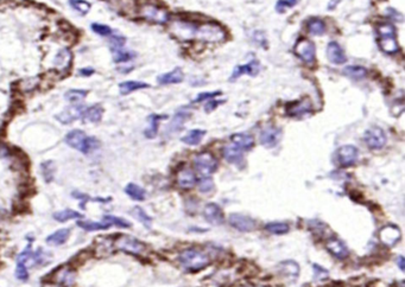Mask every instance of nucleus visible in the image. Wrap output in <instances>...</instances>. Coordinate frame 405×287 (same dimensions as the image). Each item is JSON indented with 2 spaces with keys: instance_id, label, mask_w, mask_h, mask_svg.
I'll return each instance as SVG.
<instances>
[{
  "instance_id": "1",
  "label": "nucleus",
  "mask_w": 405,
  "mask_h": 287,
  "mask_svg": "<svg viewBox=\"0 0 405 287\" xmlns=\"http://www.w3.org/2000/svg\"><path fill=\"white\" fill-rule=\"evenodd\" d=\"M178 259H180L181 265L189 271H201L210 264V259L208 258V255H205V253L201 252V250L195 249V248L184 249L180 254Z\"/></svg>"
},
{
  "instance_id": "2",
  "label": "nucleus",
  "mask_w": 405,
  "mask_h": 287,
  "mask_svg": "<svg viewBox=\"0 0 405 287\" xmlns=\"http://www.w3.org/2000/svg\"><path fill=\"white\" fill-rule=\"evenodd\" d=\"M378 46L383 52L388 55H395L400 51L397 40H396V30L390 24H379L377 26Z\"/></svg>"
},
{
  "instance_id": "3",
  "label": "nucleus",
  "mask_w": 405,
  "mask_h": 287,
  "mask_svg": "<svg viewBox=\"0 0 405 287\" xmlns=\"http://www.w3.org/2000/svg\"><path fill=\"white\" fill-rule=\"evenodd\" d=\"M225 30L215 23H207L196 28L195 40L207 42V43H220L225 41Z\"/></svg>"
},
{
  "instance_id": "4",
  "label": "nucleus",
  "mask_w": 405,
  "mask_h": 287,
  "mask_svg": "<svg viewBox=\"0 0 405 287\" xmlns=\"http://www.w3.org/2000/svg\"><path fill=\"white\" fill-rule=\"evenodd\" d=\"M115 249L120 252L132 254V255H142L147 250V246L141 240L130 235H120L113 242Z\"/></svg>"
},
{
  "instance_id": "5",
  "label": "nucleus",
  "mask_w": 405,
  "mask_h": 287,
  "mask_svg": "<svg viewBox=\"0 0 405 287\" xmlns=\"http://www.w3.org/2000/svg\"><path fill=\"white\" fill-rule=\"evenodd\" d=\"M196 28L198 25H195L194 23L183 19H176L169 24V32L180 41H192L195 40Z\"/></svg>"
},
{
  "instance_id": "6",
  "label": "nucleus",
  "mask_w": 405,
  "mask_h": 287,
  "mask_svg": "<svg viewBox=\"0 0 405 287\" xmlns=\"http://www.w3.org/2000/svg\"><path fill=\"white\" fill-rule=\"evenodd\" d=\"M139 16L143 19L154 24H165L169 20V13L165 8L154 4H144L139 8Z\"/></svg>"
},
{
  "instance_id": "7",
  "label": "nucleus",
  "mask_w": 405,
  "mask_h": 287,
  "mask_svg": "<svg viewBox=\"0 0 405 287\" xmlns=\"http://www.w3.org/2000/svg\"><path fill=\"white\" fill-rule=\"evenodd\" d=\"M194 165L202 177H209L213 172H215L217 167V161L213 154L209 152H202L198 154L194 159Z\"/></svg>"
},
{
  "instance_id": "8",
  "label": "nucleus",
  "mask_w": 405,
  "mask_h": 287,
  "mask_svg": "<svg viewBox=\"0 0 405 287\" xmlns=\"http://www.w3.org/2000/svg\"><path fill=\"white\" fill-rule=\"evenodd\" d=\"M294 51L303 62H305L306 64L310 65L315 62L316 49H315L314 43H312L310 40H306V38L300 40L296 43V46H295Z\"/></svg>"
},
{
  "instance_id": "9",
  "label": "nucleus",
  "mask_w": 405,
  "mask_h": 287,
  "mask_svg": "<svg viewBox=\"0 0 405 287\" xmlns=\"http://www.w3.org/2000/svg\"><path fill=\"white\" fill-rule=\"evenodd\" d=\"M75 279V268L70 267V266H62V267L56 268V271L52 273V282L61 287L73 286Z\"/></svg>"
},
{
  "instance_id": "10",
  "label": "nucleus",
  "mask_w": 405,
  "mask_h": 287,
  "mask_svg": "<svg viewBox=\"0 0 405 287\" xmlns=\"http://www.w3.org/2000/svg\"><path fill=\"white\" fill-rule=\"evenodd\" d=\"M89 136H86V133L81 130H73L65 136V143L68 146L82 152L83 154H87V144Z\"/></svg>"
},
{
  "instance_id": "11",
  "label": "nucleus",
  "mask_w": 405,
  "mask_h": 287,
  "mask_svg": "<svg viewBox=\"0 0 405 287\" xmlns=\"http://www.w3.org/2000/svg\"><path fill=\"white\" fill-rule=\"evenodd\" d=\"M364 139L371 149H380L386 144V134L380 127H372L366 131Z\"/></svg>"
},
{
  "instance_id": "12",
  "label": "nucleus",
  "mask_w": 405,
  "mask_h": 287,
  "mask_svg": "<svg viewBox=\"0 0 405 287\" xmlns=\"http://www.w3.org/2000/svg\"><path fill=\"white\" fill-rule=\"evenodd\" d=\"M359 157V151L355 146L353 145H344L336 152V158H338L339 164L341 166H352L356 163Z\"/></svg>"
},
{
  "instance_id": "13",
  "label": "nucleus",
  "mask_w": 405,
  "mask_h": 287,
  "mask_svg": "<svg viewBox=\"0 0 405 287\" xmlns=\"http://www.w3.org/2000/svg\"><path fill=\"white\" fill-rule=\"evenodd\" d=\"M86 107H83L82 104H73V106L67 107V108L62 110L59 114L56 115V119L63 125H69L71 122H74L77 119H81L83 110H85Z\"/></svg>"
},
{
  "instance_id": "14",
  "label": "nucleus",
  "mask_w": 405,
  "mask_h": 287,
  "mask_svg": "<svg viewBox=\"0 0 405 287\" xmlns=\"http://www.w3.org/2000/svg\"><path fill=\"white\" fill-rule=\"evenodd\" d=\"M401 239H402L401 229L398 228V227L392 226V224L384 227V228L380 229L379 232V240L388 247L395 246Z\"/></svg>"
},
{
  "instance_id": "15",
  "label": "nucleus",
  "mask_w": 405,
  "mask_h": 287,
  "mask_svg": "<svg viewBox=\"0 0 405 287\" xmlns=\"http://www.w3.org/2000/svg\"><path fill=\"white\" fill-rule=\"evenodd\" d=\"M228 222L233 228L238 229L239 232L245 233L251 232V230L254 229L255 227L254 220H253V218L241 214H232L228 218Z\"/></svg>"
},
{
  "instance_id": "16",
  "label": "nucleus",
  "mask_w": 405,
  "mask_h": 287,
  "mask_svg": "<svg viewBox=\"0 0 405 287\" xmlns=\"http://www.w3.org/2000/svg\"><path fill=\"white\" fill-rule=\"evenodd\" d=\"M73 63V53L69 49H62L57 52L53 58V65L58 73H67L71 68Z\"/></svg>"
},
{
  "instance_id": "17",
  "label": "nucleus",
  "mask_w": 405,
  "mask_h": 287,
  "mask_svg": "<svg viewBox=\"0 0 405 287\" xmlns=\"http://www.w3.org/2000/svg\"><path fill=\"white\" fill-rule=\"evenodd\" d=\"M282 137V131L279 128L270 126L264 128L260 133V143L266 147H275Z\"/></svg>"
},
{
  "instance_id": "18",
  "label": "nucleus",
  "mask_w": 405,
  "mask_h": 287,
  "mask_svg": "<svg viewBox=\"0 0 405 287\" xmlns=\"http://www.w3.org/2000/svg\"><path fill=\"white\" fill-rule=\"evenodd\" d=\"M203 216L205 220L214 226H220L223 223V214L221 208L215 203H208L203 209Z\"/></svg>"
},
{
  "instance_id": "19",
  "label": "nucleus",
  "mask_w": 405,
  "mask_h": 287,
  "mask_svg": "<svg viewBox=\"0 0 405 287\" xmlns=\"http://www.w3.org/2000/svg\"><path fill=\"white\" fill-rule=\"evenodd\" d=\"M327 249L329 250L333 255L335 256L336 259H346L348 255H350V250L346 247V244L342 242L340 239H329L328 242H327Z\"/></svg>"
},
{
  "instance_id": "20",
  "label": "nucleus",
  "mask_w": 405,
  "mask_h": 287,
  "mask_svg": "<svg viewBox=\"0 0 405 287\" xmlns=\"http://www.w3.org/2000/svg\"><path fill=\"white\" fill-rule=\"evenodd\" d=\"M327 56L329 61L334 64H344L347 62V57L345 55L344 49L339 46L336 42H330L327 47Z\"/></svg>"
},
{
  "instance_id": "21",
  "label": "nucleus",
  "mask_w": 405,
  "mask_h": 287,
  "mask_svg": "<svg viewBox=\"0 0 405 287\" xmlns=\"http://www.w3.org/2000/svg\"><path fill=\"white\" fill-rule=\"evenodd\" d=\"M311 110V101L308 97L289 104L287 112L290 116H302Z\"/></svg>"
},
{
  "instance_id": "22",
  "label": "nucleus",
  "mask_w": 405,
  "mask_h": 287,
  "mask_svg": "<svg viewBox=\"0 0 405 287\" xmlns=\"http://www.w3.org/2000/svg\"><path fill=\"white\" fill-rule=\"evenodd\" d=\"M259 70H260V64H259V62L255 61V59L247 64L238 65V67L234 69L233 74H232L231 81L239 79L241 75H244V74H249V75H251V76H254V75H257L259 73Z\"/></svg>"
},
{
  "instance_id": "23",
  "label": "nucleus",
  "mask_w": 405,
  "mask_h": 287,
  "mask_svg": "<svg viewBox=\"0 0 405 287\" xmlns=\"http://www.w3.org/2000/svg\"><path fill=\"white\" fill-rule=\"evenodd\" d=\"M177 184L182 189H192L196 184V177L190 169H182L177 173Z\"/></svg>"
},
{
  "instance_id": "24",
  "label": "nucleus",
  "mask_w": 405,
  "mask_h": 287,
  "mask_svg": "<svg viewBox=\"0 0 405 287\" xmlns=\"http://www.w3.org/2000/svg\"><path fill=\"white\" fill-rule=\"evenodd\" d=\"M70 236V229L68 228H63V229H58L56 230V232H53L52 234H50L48 238L46 239L47 243L50 244V246H53V247H58V246H62V244H64L65 242L68 241V239H69Z\"/></svg>"
},
{
  "instance_id": "25",
  "label": "nucleus",
  "mask_w": 405,
  "mask_h": 287,
  "mask_svg": "<svg viewBox=\"0 0 405 287\" xmlns=\"http://www.w3.org/2000/svg\"><path fill=\"white\" fill-rule=\"evenodd\" d=\"M103 115V108L100 104H93V106L85 108L82 113L81 119L83 122H99Z\"/></svg>"
},
{
  "instance_id": "26",
  "label": "nucleus",
  "mask_w": 405,
  "mask_h": 287,
  "mask_svg": "<svg viewBox=\"0 0 405 287\" xmlns=\"http://www.w3.org/2000/svg\"><path fill=\"white\" fill-rule=\"evenodd\" d=\"M232 143L234 144L237 147H239L241 151H249L254 145V140L250 134L246 133H237L232 136Z\"/></svg>"
},
{
  "instance_id": "27",
  "label": "nucleus",
  "mask_w": 405,
  "mask_h": 287,
  "mask_svg": "<svg viewBox=\"0 0 405 287\" xmlns=\"http://www.w3.org/2000/svg\"><path fill=\"white\" fill-rule=\"evenodd\" d=\"M184 75L182 73V70L180 68H176L172 71H169V73L163 74L158 76V83L160 85H174V83H180L183 81Z\"/></svg>"
},
{
  "instance_id": "28",
  "label": "nucleus",
  "mask_w": 405,
  "mask_h": 287,
  "mask_svg": "<svg viewBox=\"0 0 405 287\" xmlns=\"http://www.w3.org/2000/svg\"><path fill=\"white\" fill-rule=\"evenodd\" d=\"M223 157L228 163L232 164H240L243 160V151L239 147L232 144V145H227L223 148Z\"/></svg>"
},
{
  "instance_id": "29",
  "label": "nucleus",
  "mask_w": 405,
  "mask_h": 287,
  "mask_svg": "<svg viewBox=\"0 0 405 287\" xmlns=\"http://www.w3.org/2000/svg\"><path fill=\"white\" fill-rule=\"evenodd\" d=\"M77 227L81 228L86 232H99V230H106L108 229L109 227L108 224L103 222V221H91V220H79L76 222Z\"/></svg>"
},
{
  "instance_id": "30",
  "label": "nucleus",
  "mask_w": 405,
  "mask_h": 287,
  "mask_svg": "<svg viewBox=\"0 0 405 287\" xmlns=\"http://www.w3.org/2000/svg\"><path fill=\"white\" fill-rule=\"evenodd\" d=\"M125 193H126L130 198H132L133 201L142 202L147 198V192H145V190L135 183H130L126 185V188H125Z\"/></svg>"
},
{
  "instance_id": "31",
  "label": "nucleus",
  "mask_w": 405,
  "mask_h": 287,
  "mask_svg": "<svg viewBox=\"0 0 405 287\" xmlns=\"http://www.w3.org/2000/svg\"><path fill=\"white\" fill-rule=\"evenodd\" d=\"M53 220L57 221V222H67V221L70 220H77V218H81L82 214L79 213V211L73 210V209H64V210H59L53 213L52 215Z\"/></svg>"
},
{
  "instance_id": "32",
  "label": "nucleus",
  "mask_w": 405,
  "mask_h": 287,
  "mask_svg": "<svg viewBox=\"0 0 405 287\" xmlns=\"http://www.w3.org/2000/svg\"><path fill=\"white\" fill-rule=\"evenodd\" d=\"M148 87L149 85L145 82H139V81H126V82H121L120 85H119V89H120L121 95H127L135 91L148 88Z\"/></svg>"
},
{
  "instance_id": "33",
  "label": "nucleus",
  "mask_w": 405,
  "mask_h": 287,
  "mask_svg": "<svg viewBox=\"0 0 405 287\" xmlns=\"http://www.w3.org/2000/svg\"><path fill=\"white\" fill-rule=\"evenodd\" d=\"M344 73L346 76L351 77L353 80H361L366 77L367 75V70L361 65H348L344 69Z\"/></svg>"
},
{
  "instance_id": "34",
  "label": "nucleus",
  "mask_w": 405,
  "mask_h": 287,
  "mask_svg": "<svg viewBox=\"0 0 405 287\" xmlns=\"http://www.w3.org/2000/svg\"><path fill=\"white\" fill-rule=\"evenodd\" d=\"M205 136V131L202 130H192L189 133H187L186 136L182 138V142L187 145L194 146L198 145V144L201 143V140Z\"/></svg>"
},
{
  "instance_id": "35",
  "label": "nucleus",
  "mask_w": 405,
  "mask_h": 287,
  "mask_svg": "<svg viewBox=\"0 0 405 287\" xmlns=\"http://www.w3.org/2000/svg\"><path fill=\"white\" fill-rule=\"evenodd\" d=\"M88 92L83 91V89H70L64 94V98L67 101H69L70 103L73 104H79L82 100H85V97L87 96Z\"/></svg>"
},
{
  "instance_id": "36",
  "label": "nucleus",
  "mask_w": 405,
  "mask_h": 287,
  "mask_svg": "<svg viewBox=\"0 0 405 287\" xmlns=\"http://www.w3.org/2000/svg\"><path fill=\"white\" fill-rule=\"evenodd\" d=\"M160 119H162V116H158L156 114L149 116V127L144 131V134H145V137H147V138L152 139L157 136Z\"/></svg>"
},
{
  "instance_id": "37",
  "label": "nucleus",
  "mask_w": 405,
  "mask_h": 287,
  "mask_svg": "<svg viewBox=\"0 0 405 287\" xmlns=\"http://www.w3.org/2000/svg\"><path fill=\"white\" fill-rule=\"evenodd\" d=\"M265 229L271 233V234L283 235L287 234L289 230H290V226L285 222H270L265 226Z\"/></svg>"
},
{
  "instance_id": "38",
  "label": "nucleus",
  "mask_w": 405,
  "mask_h": 287,
  "mask_svg": "<svg viewBox=\"0 0 405 287\" xmlns=\"http://www.w3.org/2000/svg\"><path fill=\"white\" fill-rule=\"evenodd\" d=\"M55 164H53V161L51 160H47L44 161V163H42L41 165V172H42V176H43L44 181L47 182V183H50V182L53 179V176H55Z\"/></svg>"
},
{
  "instance_id": "39",
  "label": "nucleus",
  "mask_w": 405,
  "mask_h": 287,
  "mask_svg": "<svg viewBox=\"0 0 405 287\" xmlns=\"http://www.w3.org/2000/svg\"><path fill=\"white\" fill-rule=\"evenodd\" d=\"M102 221L105 223L108 224V226H115V227H118V228L126 229L131 227V223L129 222V221L125 220V218L118 217V216H113V215H105V216L102 217Z\"/></svg>"
},
{
  "instance_id": "40",
  "label": "nucleus",
  "mask_w": 405,
  "mask_h": 287,
  "mask_svg": "<svg viewBox=\"0 0 405 287\" xmlns=\"http://www.w3.org/2000/svg\"><path fill=\"white\" fill-rule=\"evenodd\" d=\"M308 30L311 35L321 36L326 32V25L318 18H311L308 22Z\"/></svg>"
},
{
  "instance_id": "41",
  "label": "nucleus",
  "mask_w": 405,
  "mask_h": 287,
  "mask_svg": "<svg viewBox=\"0 0 405 287\" xmlns=\"http://www.w3.org/2000/svg\"><path fill=\"white\" fill-rule=\"evenodd\" d=\"M132 215L135 216L137 220L141 222L143 226L147 227V228H151V224H152V218H151L149 215L145 213V210L141 207H135L132 209Z\"/></svg>"
},
{
  "instance_id": "42",
  "label": "nucleus",
  "mask_w": 405,
  "mask_h": 287,
  "mask_svg": "<svg viewBox=\"0 0 405 287\" xmlns=\"http://www.w3.org/2000/svg\"><path fill=\"white\" fill-rule=\"evenodd\" d=\"M49 261V256L48 254L44 253V250L42 248H38L36 252H32L31 258L29 260V264L31 262L32 266H37V265H44Z\"/></svg>"
},
{
  "instance_id": "43",
  "label": "nucleus",
  "mask_w": 405,
  "mask_h": 287,
  "mask_svg": "<svg viewBox=\"0 0 405 287\" xmlns=\"http://www.w3.org/2000/svg\"><path fill=\"white\" fill-rule=\"evenodd\" d=\"M69 4L74 10L79 12L80 14H87L89 10H91V4L85 0H69Z\"/></svg>"
},
{
  "instance_id": "44",
  "label": "nucleus",
  "mask_w": 405,
  "mask_h": 287,
  "mask_svg": "<svg viewBox=\"0 0 405 287\" xmlns=\"http://www.w3.org/2000/svg\"><path fill=\"white\" fill-rule=\"evenodd\" d=\"M125 43H126V38H125L124 36L113 35L112 37L109 38V48H111V50L113 52L123 49Z\"/></svg>"
},
{
  "instance_id": "45",
  "label": "nucleus",
  "mask_w": 405,
  "mask_h": 287,
  "mask_svg": "<svg viewBox=\"0 0 405 287\" xmlns=\"http://www.w3.org/2000/svg\"><path fill=\"white\" fill-rule=\"evenodd\" d=\"M14 274H16V278L18 280H20V282H28L29 277H30L29 271H28V265L23 264V262H17Z\"/></svg>"
},
{
  "instance_id": "46",
  "label": "nucleus",
  "mask_w": 405,
  "mask_h": 287,
  "mask_svg": "<svg viewBox=\"0 0 405 287\" xmlns=\"http://www.w3.org/2000/svg\"><path fill=\"white\" fill-rule=\"evenodd\" d=\"M188 113H184L182 110H180V112H177L176 114H175L174 119H172L171 124H170V130L171 131H178L181 127H182L184 120H186L187 118H188Z\"/></svg>"
},
{
  "instance_id": "47",
  "label": "nucleus",
  "mask_w": 405,
  "mask_h": 287,
  "mask_svg": "<svg viewBox=\"0 0 405 287\" xmlns=\"http://www.w3.org/2000/svg\"><path fill=\"white\" fill-rule=\"evenodd\" d=\"M133 57H135V53L130 51L118 50V51L113 52V59H114L115 63H125V62H129Z\"/></svg>"
},
{
  "instance_id": "48",
  "label": "nucleus",
  "mask_w": 405,
  "mask_h": 287,
  "mask_svg": "<svg viewBox=\"0 0 405 287\" xmlns=\"http://www.w3.org/2000/svg\"><path fill=\"white\" fill-rule=\"evenodd\" d=\"M92 30H93L97 35L101 36V37H108V36H111L113 32L112 29L109 28L108 25H105V24H100V23L92 24Z\"/></svg>"
},
{
  "instance_id": "49",
  "label": "nucleus",
  "mask_w": 405,
  "mask_h": 287,
  "mask_svg": "<svg viewBox=\"0 0 405 287\" xmlns=\"http://www.w3.org/2000/svg\"><path fill=\"white\" fill-rule=\"evenodd\" d=\"M299 1L300 0H278L276 4V11L278 13H284L289 8H293L299 4Z\"/></svg>"
},
{
  "instance_id": "50",
  "label": "nucleus",
  "mask_w": 405,
  "mask_h": 287,
  "mask_svg": "<svg viewBox=\"0 0 405 287\" xmlns=\"http://www.w3.org/2000/svg\"><path fill=\"white\" fill-rule=\"evenodd\" d=\"M282 268H283L282 271L284 272V273H288L289 276H294V277H296L297 274H299V271H300L299 265L294 261L283 262Z\"/></svg>"
},
{
  "instance_id": "51",
  "label": "nucleus",
  "mask_w": 405,
  "mask_h": 287,
  "mask_svg": "<svg viewBox=\"0 0 405 287\" xmlns=\"http://www.w3.org/2000/svg\"><path fill=\"white\" fill-rule=\"evenodd\" d=\"M199 189H200L201 192H204V193L209 192V191L214 189L213 181H211L209 177H203L201 179L200 184H199Z\"/></svg>"
},
{
  "instance_id": "52",
  "label": "nucleus",
  "mask_w": 405,
  "mask_h": 287,
  "mask_svg": "<svg viewBox=\"0 0 405 287\" xmlns=\"http://www.w3.org/2000/svg\"><path fill=\"white\" fill-rule=\"evenodd\" d=\"M221 94V92H209V93H202V94L199 95L198 97L195 98V102L198 101V102H201V101H204V100H209L211 97H215L217 95Z\"/></svg>"
},
{
  "instance_id": "53",
  "label": "nucleus",
  "mask_w": 405,
  "mask_h": 287,
  "mask_svg": "<svg viewBox=\"0 0 405 287\" xmlns=\"http://www.w3.org/2000/svg\"><path fill=\"white\" fill-rule=\"evenodd\" d=\"M221 102H222V101H209V102H207V104H205L204 109L207 110V112H210V110L216 108V107L219 106V104Z\"/></svg>"
},
{
  "instance_id": "54",
  "label": "nucleus",
  "mask_w": 405,
  "mask_h": 287,
  "mask_svg": "<svg viewBox=\"0 0 405 287\" xmlns=\"http://www.w3.org/2000/svg\"><path fill=\"white\" fill-rule=\"evenodd\" d=\"M94 74V69L92 68H83V69L80 70V75L81 76H91V75Z\"/></svg>"
},
{
  "instance_id": "55",
  "label": "nucleus",
  "mask_w": 405,
  "mask_h": 287,
  "mask_svg": "<svg viewBox=\"0 0 405 287\" xmlns=\"http://www.w3.org/2000/svg\"><path fill=\"white\" fill-rule=\"evenodd\" d=\"M73 197H75V198H77V199H85V201H87L88 199V196L86 195V193H81V192H73Z\"/></svg>"
},
{
  "instance_id": "56",
  "label": "nucleus",
  "mask_w": 405,
  "mask_h": 287,
  "mask_svg": "<svg viewBox=\"0 0 405 287\" xmlns=\"http://www.w3.org/2000/svg\"><path fill=\"white\" fill-rule=\"evenodd\" d=\"M397 264H398V266H400L401 271H403V272H404L405 267H404V258H403V256H400V258H398V260H397Z\"/></svg>"
},
{
  "instance_id": "57",
  "label": "nucleus",
  "mask_w": 405,
  "mask_h": 287,
  "mask_svg": "<svg viewBox=\"0 0 405 287\" xmlns=\"http://www.w3.org/2000/svg\"><path fill=\"white\" fill-rule=\"evenodd\" d=\"M42 287H61V286H58L57 284H55V283H47V284H44Z\"/></svg>"
}]
</instances>
